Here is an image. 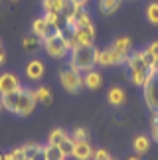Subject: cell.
<instances>
[{
	"label": "cell",
	"instance_id": "10",
	"mask_svg": "<svg viewBox=\"0 0 158 160\" xmlns=\"http://www.w3.org/2000/svg\"><path fill=\"white\" fill-rule=\"evenodd\" d=\"M101 83H103V77H101L99 71L89 69V71L83 73V87H87V89H99Z\"/></svg>",
	"mask_w": 158,
	"mask_h": 160
},
{
	"label": "cell",
	"instance_id": "39",
	"mask_svg": "<svg viewBox=\"0 0 158 160\" xmlns=\"http://www.w3.org/2000/svg\"><path fill=\"white\" fill-rule=\"evenodd\" d=\"M4 61H6V53H4L2 48H0V65H4Z\"/></svg>",
	"mask_w": 158,
	"mask_h": 160
},
{
	"label": "cell",
	"instance_id": "13",
	"mask_svg": "<svg viewBox=\"0 0 158 160\" xmlns=\"http://www.w3.org/2000/svg\"><path fill=\"white\" fill-rule=\"evenodd\" d=\"M126 65H129L131 73H132V71H148V67L142 63L141 52H136V53H131L129 58H126Z\"/></svg>",
	"mask_w": 158,
	"mask_h": 160
},
{
	"label": "cell",
	"instance_id": "15",
	"mask_svg": "<svg viewBox=\"0 0 158 160\" xmlns=\"http://www.w3.org/2000/svg\"><path fill=\"white\" fill-rule=\"evenodd\" d=\"M22 44H24V48H26L28 52H38L40 48L44 46V40L38 38L36 34H30V36H26V38L22 40Z\"/></svg>",
	"mask_w": 158,
	"mask_h": 160
},
{
	"label": "cell",
	"instance_id": "25",
	"mask_svg": "<svg viewBox=\"0 0 158 160\" xmlns=\"http://www.w3.org/2000/svg\"><path fill=\"white\" fill-rule=\"evenodd\" d=\"M42 4H44V12L46 10H52V12H62L63 8V0H42Z\"/></svg>",
	"mask_w": 158,
	"mask_h": 160
},
{
	"label": "cell",
	"instance_id": "28",
	"mask_svg": "<svg viewBox=\"0 0 158 160\" xmlns=\"http://www.w3.org/2000/svg\"><path fill=\"white\" fill-rule=\"evenodd\" d=\"M22 150H24V156H26L28 160H32V158L36 156V152L40 150V144H38V142H28V144L22 146Z\"/></svg>",
	"mask_w": 158,
	"mask_h": 160
},
{
	"label": "cell",
	"instance_id": "6",
	"mask_svg": "<svg viewBox=\"0 0 158 160\" xmlns=\"http://www.w3.org/2000/svg\"><path fill=\"white\" fill-rule=\"evenodd\" d=\"M73 30H75V36L79 38V42H81V46H93L95 44V26H93V22L79 24V26H75Z\"/></svg>",
	"mask_w": 158,
	"mask_h": 160
},
{
	"label": "cell",
	"instance_id": "1",
	"mask_svg": "<svg viewBox=\"0 0 158 160\" xmlns=\"http://www.w3.org/2000/svg\"><path fill=\"white\" fill-rule=\"evenodd\" d=\"M93 46H81L71 50V58H69V69H73L75 73H85L89 69H93L95 61H93Z\"/></svg>",
	"mask_w": 158,
	"mask_h": 160
},
{
	"label": "cell",
	"instance_id": "18",
	"mask_svg": "<svg viewBox=\"0 0 158 160\" xmlns=\"http://www.w3.org/2000/svg\"><path fill=\"white\" fill-rule=\"evenodd\" d=\"M148 146H150V140H148V137H144V134H138L135 138V142H132V148H135L136 154H144V152L148 150Z\"/></svg>",
	"mask_w": 158,
	"mask_h": 160
},
{
	"label": "cell",
	"instance_id": "26",
	"mask_svg": "<svg viewBox=\"0 0 158 160\" xmlns=\"http://www.w3.org/2000/svg\"><path fill=\"white\" fill-rule=\"evenodd\" d=\"M146 18L150 24L158 26V2H150L148 8H146Z\"/></svg>",
	"mask_w": 158,
	"mask_h": 160
},
{
	"label": "cell",
	"instance_id": "12",
	"mask_svg": "<svg viewBox=\"0 0 158 160\" xmlns=\"http://www.w3.org/2000/svg\"><path fill=\"white\" fill-rule=\"evenodd\" d=\"M126 99V95H125V91L121 89V87H111L109 89V93H107V101L111 103L113 107H121L125 103Z\"/></svg>",
	"mask_w": 158,
	"mask_h": 160
},
{
	"label": "cell",
	"instance_id": "21",
	"mask_svg": "<svg viewBox=\"0 0 158 160\" xmlns=\"http://www.w3.org/2000/svg\"><path fill=\"white\" fill-rule=\"evenodd\" d=\"M36 97H38V103H42V105H50L52 103V91L47 87H38L36 89Z\"/></svg>",
	"mask_w": 158,
	"mask_h": 160
},
{
	"label": "cell",
	"instance_id": "16",
	"mask_svg": "<svg viewBox=\"0 0 158 160\" xmlns=\"http://www.w3.org/2000/svg\"><path fill=\"white\" fill-rule=\"evenodd\" d=\"M113 48L117 52H121V53H125V55H131V50H132V42H131V38H126V36H123V38H117L113 42Z\"/></svg>",
	"mask_w": 158,
	"mask_h": 160
},
{
	"label": "cell",
	"instance_id": "5",
	"mask_svg": "<svg viewBox=\"0 0 158 160\" xmlns=\"http://www.w3.org/2000/svg\"><path fill=\"white\" fill-rule=\"evenodd\" d=\"M36 103H38L36 91H32V89H22L20 105H18V113H16V115H20V117H28V115H32V111L36 109Z\"/></svg>",
	"mask_w": 158,
	"mask_h": 160
},
{
	"label": "cell",
	"instance_id": "35",
	"mask_svg": "<svg viewBox=\"0 0 158 160\" xmlns=\"http://www.w3.org/2000/svg\"><path fill=\"white\" fill-rule=\"evenodd\" d=\"M32 160H47V154H46V146H40V150L36 152V156Z\"/></svg>",
	"mask_w": 158,
	"mask_h": 160
},
{
	"label": "cell",
	"instance_id": "20",
	"mask_svg": "<svg viewBox=\"0 0 158 160\" xmlns=\"http://www.w3.org/2000/svg\"><path fill=\"white\" fill-rule=\"evenodd\" d=\"M46 28H47V22H46V18L42 16V18H38V20H34V24H32V34H36L38 38L44 40L46 38Z\"/></svg>",
	"mask_w": 158,
	"mask_h": 160
},
{
	"label": "cell",
	"instance_id": "24",
	"mask_svg": "<svg viewBox=\"0 0 158 160\" xmlns=\"http://www.w3.org/2000/svg\"><path fill=\"white\" fill-rule=\"evenodd\" d=\"M109 53H111V65H121V63H126V58H129V55H125V53L117 52L113 46L109 48Z\"/></svg>",
	"mask_w": 158,
	"mask_h": 160
},
{
	"label": "cell",
	"instance_id": "40",
	"mask_svg": "<svg viewBox=\"0 0 158 160\" xmlns=\"http://www.w3.org/2000/svg\"><path fill=\"white\" fill-rule=\"evenodd\" d=\"M73 2H75L77 6H81V8H85V4H87L89 0H73Z\"/></svg>",
	"mask_w": 158,
	"mask_h": 160
},
{
	"label": "cell",
	"instance_id": "36",
	"mask_svg": "<svg viewBox=\"0 0 158 160\" xmlns=\"http://www.w3.org/2000/svg\"><path fill=\"white\" fill-rule=\"evenodd\" d=\"M152 138L158 142V117H152Z\"/></svg>",
	"mask_w": 158,
	"mask_h": 160
},
{
	"label": "cell",
	"instance_id": "43",
	"mask_svg": "<svg viewBox=\"0 0 158 160\" xmlns=\"http://www.w3.org/2000/svg\"><path fill=\"white\" fill-rule=\"evenodd\" d=\"M0 109H4V107H2V103H0Z\"/></svg>",
	"mask_w": 158,
	"mask_h": 160
},
{
	"label": "cell",
	"instance_id": "7",
	"mask_svg": "<svg viewBox=\"0 0 158 160\" xmlns=\"http://www.w3.org/2000/svg\"><path fill=\"white\" fill-rule=\"evenodd\" d=\"M22 89L20 87L18 91H10V93H4L0 97V103H2V107L6 111H10V113H18V105H20V95H22Z\"/></svg>",
	"mask_w": 158,
	"mask_h": 160
},
{
	"label": "cell",
	"instance_id": "17",
	"mask_svg": "<svg viewBox=\"0 0 158 160\" xmlns=\"http://www.w3.org/2000/svg\"><path fill=\"white\" fill-rule=\"evenodd\" d=\"M79 8H81V6H77L73 0H63V8H62V12H59V14H63L67 20H73Z\"/></svg>",
	"mask_w": 158,
	"mask_h": 160
},
{
	"label": "cell",
	"instance_id": "27",
	"mask_svg": "<svg viewBox=\"0 0 158 160\" xmlns=\"http://www.w3.org/2000/svg\"><path fill=\"white\" fill-rule=\"evenodd\" d=\"M71 138H73V142H83V140H89V132H87V128H83V127H75V131L69 134Z\"/></svg>",
	"mask_w": 158,
	"mask_h": 160
},
{
	"label": "cell",
	"instance_id": "46",
	"mask_svg": "<svg viewBox=\"0 0 158 160\" xmlns=\"http://www.w3.org/2000/svg\"><path fill=\"white\" fill-rule=\"evenodd\" d=\"M0 48H2V44H0Z\"/></svg>",
	"mask_w": 158,
	"mask_h": 160
},
{
	"label": "cell",
	"instance_id": "37",
	"mask_svg": "<svg viewBox=\"0 0 158 160\" xmlns=\"http://www.w3.org/2000/svg\"><path fill=\"white\" fill-rule=\"evenodd\" d=\"M146 50L154 55V59H158V42H152V44H150V46L146 48Z\"/></svg>",
	"mask_w": 158,
	"mask_h": 160
},
{
	"label": "cell",
	"instance_id": "4",
	"mask_svg": "<svg viewBox=\"0 0 158 160\" xmlns=\"http://www.w3.org/2000/svg\"><path fill=\"white\" fill-rule=\"evenodd\" d=\"M144 101H146L148 109L152 113H158V75L148 77V81L144 83Z\"/></svg>",
	"mask_w": 158,
	"mask_h": 160
},
{
	"label": "cell",
	"instance_id": "32",
	"mask_svg": "<svg viewBox=\"0 0 158 160\" xmlns=\"http://www.w3.org/2000/svg\"><path fill=\"white\" fill-rule=\"evenodd\" d=\"M109 158H111V154H109L107 150L99 148V150H93V158L91 160H109Z\"/></svg>",
	"mask_w": 158,
	"mask_h": 160
},
{
	"label": "cell",
	"instance_id": "42",
	"mask_svg": "<svg viewBox=\"0 0 158 160\" xmlns=\"http://www.w3.org/2000/svg\"><path fill=\"white\" fill-rule=\"evenodd\" d=\"M126 160H141V158H138V154H135V156H129Z\"/></svg>",
	"mask_w": 158,
	"mask_h": 160
},
{
	"label": "cell",
	"instance_id": "8",
	"mask_svg": "<svg viewBox=\"0 0 158 160\" xmlns=\"http://www.w3.org/2000/svg\"><path fill=\"white\" fill-rule=\"evenodd\" d=\"M20 87H22L20 79H18L14 73H2V75H0V95L10 93V91H18Z\"/></svg>",
	"mask_w": 158,
	"mask_h": 160
},
{
	"label": "cell",
	"instance_id": "22",
	"mask_svg": "<svg viewBox=\"0 0 158 160\" xmlns=\"http://www.w3.org/2000/svg\"><path fill=\"white\" fill-rule=\"evenodd\" d=\"M57 146L62 148V152H63L65 156H71V154H73V148H75V142H73V138H71L69 134H67V137H65Z\"/></svg>",
	"mask_w": 158,
	"mask_h": 160
},
{
	"label": "cell",
	"instance_id": "44",
	"mask_svg": "<svg viewBox=\"0 0 158 160\" xmlns=\"http://www.w3.org/2000/svg\"><path fill=\"white\" fill-rule=\"evenodd\" d=\"M109 160H115V158H109Z\"/></svg>",
	"mask_w": 158,
	"mask_h": 160
},
{
	"label": "cell",
	"instance_id": "23",
	"mask_svg": "<svg viewBox=\"0 0 158 160\" xmlns=\"http://www.w3.org/2000/svg\"><path fill=\"white\" fill-rule=\"evenodd\" d=\"M67 137V132L63 131V128H53L50 132V138H47V144H59L62 140Z\"/></svg>",
	"mask_w": 158,
	"mask_h": 160
},
{
	"label": "cell",
	"instance_id": "34",
	"mask_svg": "<svg viewBox=\"0 0 158 160\" xmlns=\"http://www.w3.org/2000/svg\"><path fill=\"white\" fill-rule=\"evenodd\" d=\"M10 154H12V160H24V158H26V156H24L22 146H20V148H14V150L10 152Z\"/></svg>",
	"mask_w": 158,
	"mask_h": 160
},
{
	"label": "cell",
	"instance_id": "45",
	"mask_svg": "<svg viewBox=\"0 0 158 160\" xmlns=\"http://www.w3.org/2000/svg\"><path fill=\"white\" fill-rule=\"evenodd\" d=\"M154 115H156V117H158V113H154Z\"/></svg>",
	"mask_w": 158,
	"mask_h": 160
},
{
	"label": "cell",
	"instance_id": "19",
	"mask_svg": "<svg viewBox=\"0 0 158 160\" xmlns=\"http://www.w3.org/2000/svg\"><path fill=\"white\" fill-rule=\"evenodd\" d=\"M46 154H47V160H65L67 158L57 144H46Z\"/></svg>",
	"mask_w": 158,
	"mask_h": 160
},
{
	"label": "cell",
	"instance_id": "41",
	"mask_svg": "<svg viewBox=\"0 0 158 160\" xmlns=\"http://www.w3.org/2000/svg\"><path fill=\"white\" fill-rule=\"evenodd\" d=\"M0 160H12V154H0Z\"/></svg>",
	"mask_w": 158,
	"mask_h": 160
},
{
	"label": "cell",
	"instance_id": "29",
	"mask_svg": "<svg viewBox=\"0 0 158 160\" xmlns=\"http://www.w3.org/2000/svg\"><path fill=\"white\" fill-rule=\"evenodd\" d=\"M53 24H56V26L59 28V34H62L65 28H69V20H67V18H65L63 14H57V18H56V22H53Z\"/></svg>",
	"mask_w": 158,
	"mask_h": 160
},
{
	"label": "cell",
	"instance_id": "47",
	"mask_svg": "<svg viewBox=\"0 0 158 160\" xmlns=\"http://www.w3.org/2000/svg\"><path fill=\"white\" fill-rule=\"evenodd\" d=\"M24 160H28V158H24Z\"/></svg>",
	"mask_w": 158,
	"mask_h": 160
},
{
	"label": "cell",
	"instance_id": "11",
	"mask_svg": "<svg viewBox=\"0 0 158 160\" xmlns=\"http://www.w3.org/2000/svg\"><path fill=\"white\" fill-rule=\"evenodd\" d=\"M44 71H46V67H44V63H42L40 59H34V61H30L26 65V75H28V79H32V81L42 79Z\"/></svg>",
	"mask_w": 158,
	"mask_h": 160
},
{
	"label": "cell",
	"instance_id": "31",
	"mask_svg": "<svg viewBox=\"0 0 158 160\" xmlns=\"http://www.w3.org/2000/svg\"><path fill=\"white\" fill-rule=\"evenodd\" d=\"M56 36H59V28L56 26V24H47V28H46V38H44V40L56 38Z\"/></svg>",
	"mask_w": 158,
	"mask_h": 160
},
{
	"label": "cell",
	"instance_id": "30",
	"mask_svg": "<svg viewBox=\"0 0 158 160\" xmlns=\"http://www.w3.org/2000/svg\"><path fill=\"white\" fill-rule=\"evenodd\" d=\"M141 58H142V63L150 69V67H152V63H154V55L150 53L148 50H144V52H141Z\"/></svg>",
	"mask_w": 158,
	"mask_h": 160
},
{
	"label": "cell",
	"instance_id": "2",
	"mask_svg": "<svg viewBox=\"0 0 158 160\" xmlns=\"http://www.w3.org/2000/svg\"><path fill=\"white\" fill-rule=\"evenodd\" d=\"M44 50H46L47 55H50V58H53V59H63L65 55L69 53L67 42H65L62 36H56V38L44 40Z\"/></svg>",
	"mask_w": 158,
	"mask_h": 160
},
{
	"label": "cell",
	"instance_id": "3",
	"mask_svg": "<svg viewBox=\"0 0 158 160\" xmlns=\"http://www.w3.org/2000/svg\"><path fill=\"white\" fill-rule=\"evenodd\" d=\"M59 79H62V85L67 93H77V91L83 87V75L81 73H75L73 69H69V67L59 71Z\"/></svg>",
	"mask_w": 158,
	"mask_h": 160
},
{
	"label": "cell",
	"instance_id": "38",
	"mask_svg": "<svg viewBox=\"0 0 158 160\" xmlns=\"http://www.w3.org/2000/svg\"><path fill=\"white\" fill-rule=\"evenodd\" d=\"M150 73H156V75H158V59H154L152 67H150Z\"/></svg>",
	"mask_w": 158,
	"mask_h": 160
},
{
	"label": "cell",
	"instance_id": "33",
	"mask_svg": "<svg viewBox=\"0 0 158 160\" xmlns=\"http://www.w3.org/2000/svg\"><path fill=\"white\" fill-rule=\"evenodd\" d=\"M44 18H46V22H47V24H53V22H56V18H57V12L46 10V12H44Z\"/></svg>",
	"mask_w": 158,
	"mask_h": 160
},
{
	"label": "cell",
	"instance_id": "14",
	"mask_svg": "<svg viewBox=\"0 0 158 160\" xmlns=\"http://www.w3.org/2000/svg\"><path fill=\"white\" fill-rule=\"evenodd\" d=\"M121 2H123V0H99V10H101V14H105V16L115 14V12L119 10Z\"/></svg>",
	"mask_w": 158,
	"mask_h": 160
},
{
	"label": "cell",
	"instance_id": "9",
	"mask_svg": "<svg viewBox=\"0 0 158 160\" xmlns=\"http://www.w3.org/2000/svg\"><path fill=\"white\" fill-rule=\"evenodd\" d=\"M73 158L77 160H91L93 158V146L89 144V140H83V142H75V148H73Z\"/></svg>",
	"mask_w": 158,
	"mask_h": 160
}]
</instances>
